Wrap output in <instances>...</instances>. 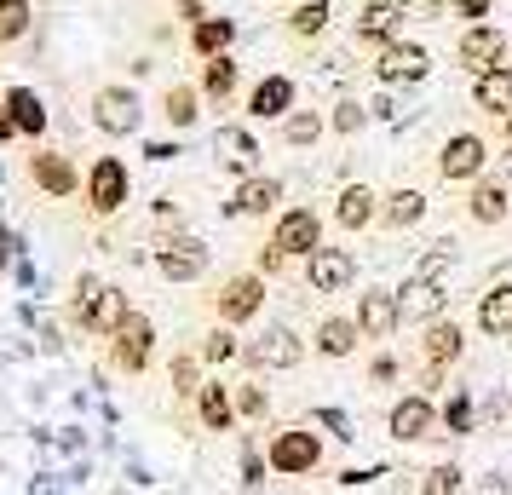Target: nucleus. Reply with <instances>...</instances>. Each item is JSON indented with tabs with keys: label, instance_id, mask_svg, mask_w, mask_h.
Returning <instances> with one entry per match:
<instances>
[{
	"label": "nucleus",
	"instance_id": "obj_1",
	"mask_svg": "<svg viewBox=\"0 0 512 495\" xmlns=\"http://www.w3.org/2000/svg\"><path fill=\"white\" fill-rule=\"evenodd\" d=\"M127 294H121L116 283H104V277H93V271H81L70 288V323L81 334H93V340H110V334L121 329V317H127Z\"/></svg>",
	"mask_w": 512,
	"mask_h": 495
},
{
	"label": "nucleus",
	"instance_id": "obj_2",
	"mask_svg": "<svg viewBox=\"0 0 512 495\" xmlns=\"http://www.w3.org/2000/svg\"><path fill=\"white\" fill-rule=\"evenodd\" d=\"M81 196H87V213H93V219H116V213L133 202V173H127V162H121V156H98V162L87 167Z\"/></svg>",
	"mask_w": 512,
	"mask_h": 495
},
{
	"label": "nucleus",
	"instance_id": "obj_3",
	"mask_svg": "<svg viewBox=\"0 0 512 495\" xmlns=\"http://www.w3.org/2000/svg\"><path fill=\"white\" fill-rule=\"evenodd\" d=\"M265 461L277 478H305V472L323 467V438L311 426H277L271 444H265Z\"/></svg>",
	"mask_w": 512,
	"mask_h": 495
},
{
	"label": "nucleus",
	"instance_id": "obj_4",
	"mask_svg": "<svg viewBox=\"0 0 512 495\" xmlns=\"http://www.w3.org/2000/svg\"><path fill=\"white\" fill-rule=\"evenodd\" d=\"M104 346H110V369H116V375H144V369L156 363V323H150L144 311H127L121 329L110 334Z\"/></svg>",
	"mask_w": 512,
	"mask_h": 495
},
{
	"label": "nucleus",
	"instance_id": "obj_5",
	"mask_svg": "<svg viewBox=\"0 0 512 495\" xmlns=\"http://www.w3.org/2000/svg\"><path fill=\"white\" fill-rule=\"evenodd\" d=\"M259 311H265V277H259V271H236V277H225L219 294H213V317H219L225 329L254 323Z\"/></svg>",
	"mask_w": 512,
	"mask_h": 495
},
{
	"label": "nucleus",
	"instance_id": "obj_6",
	"mask_svg": "<svg viewBox=\"0 0 512 495\" xmlns=\"http://www.w3.org/2000/svg\"><path fill=\"white\" fill-rule=\"evenodd\" d=\"M208 265H213V254H208V242H202V236L173 231V236L156 242V271H162L167 283H202V277H208Z\"/></svg>",
	"mask_w": 512,
	"mask_h": 495
},
{
	"label": "nucleus",
	"instance_id": "obj_7",
	"mask_svg": "<svg viewBox=\"0 0 512 495\" xmlns=\"http://www.w3.org/2000/svg\"><path fill=\"white\" fill-rule=\"evenodd\" d=\"M242 357H248V369H277V375H288V369H300L305 363V340L288 323H271V329H259L248 346H242Z\"/></svg>",
	"mask_w": 512,
	"mask_h": 495
},
{
	"label": "nucleus",
	"instance_id": "obj_8",
	"mask_svg": "<svg viewBox=\"0 0 512 495\" xmlns=\"http://www.w3.org/2000/svg\"><path fill=\"white\" fill-rule=\"evenodd\" d=\"M139 121H144V98L133 93V87L110 81V87H98L93 93V127L104 133V139H127V133H139Z\"/></svg>",
	"mask_w": 512,
	"mask_h": 495
},
{
	"label": "nucleus",
	"instance_id": "obj_9",
	"mask_svg": "<svg viewBox=\"0 0 512 495\" xmlns=\"http://www.w3.org/2000/svg\"><path fill=\"white\" fill-rule=\"evenodd\" d=\"M29 185L41 190L47 202H70V196H81V167L64 156V150H52V144H35V156H29Z\"/></svg>",
	"mask_w": 512,
	"mask_h": 495
},
{
	"label": "nucleus",
	"instance_id": "obj_10",
	"mask_svg": "<svg viewBox=\"0 0 512 495\" xmlns=\"http://www.w3.org/2000/svg\"><path fill=\"white\" fill-rule=\"evenodd\" d=\"M265 242L277 254H288V260H311L323 248V219H317V208H282Z\"/></svg>",
	"mask_w": 512,
	"mask_h": 495
},
{
	"label": "nucleus",
	"instance_id": "obj_11",
	"mask_svg": "<svg viewBox=\"0 0 512 495\" xmlns=\"http://www.w3.org/2000/svg\"><path fill=\"white\" fill-rule=\"evenodd\" d=\"M374 81L380 87H415V81H426L432 75V52L415 47V41H392V47L374 52Z\"/></svg>",
	"mask_w": 512,
	"mask_h": 495
},
{
	"label": "nucleus",
	"instance_id": "obj_12",
	"mask_svg": "<svg viewBox=\"0 0 512 495\" xmlns=\"http://www.w3.org/2000/svg\"><path fill=\"white\" fill-rule=\"evenodd\" d=\"M489 167V144L478 139V133H449L438 150V179H449V185H478Z\"/></svg>",
	"mask_w": 512,
	"mask_h": 495
},
{
	"label": "nucleus",
	"instance_id": "obj_13",
	"mask_svg": "<svg viewBox=\"0 0 512 495\" xmlns=\"http://www.w3.org/2000/svg\"><path fill=\"white\" fill-rule=\"evenodd\" d=\"M455 58H461V70H472V75L501 70V64H507V29H495V24H466L461 41H455Z\"/></svg>",
	"mask_w": 512,
	"mask_h": 495
},
{
	"label": "nucleus",
	"instance_id": "obj_14",
	"mask_svg": "<svg viewBox=\"0 0 512 495\" xmlns=\"http://www.w3.org/2000/svg\"><path fill=\"white\" fill-rule=\"evenodd\" d=\"M438 398H426V392H409V398H397L386 409V432H392L397 444H420V438H432L438 432Z\"/></svg>",
	"mask_w": 512,
	"mask_h": 495
},
{
	"label": "nucleus",
	"instance_id": "obj_15",
	"mask_svg": "<svg viewBox=\"0 0 512 495\" xmlns=\"http://www.w3.org/2000/svg\"><path fill=\"white\" fill-rule=\"evenodd\" d=\"M305 265V288L311 294H346L351 283H357V260H351V248H317L311 260H300Z\"/></svg>",
	"mask_w": 512,
	"mask_h": 495
},
{
	"label": "nucleus",
	"instance_id": "obj_16",
	"mask_svg": "<svg viewBox=\"0 0 512 495\" xmlns=\"http://www.w3.org/2000/svg\"><path fill=\"white\" fill-rule=\"evenodd\" d=\"M397 317H403V329H426V323L449 317V288L409 277V283L397 288Z\"/></svg>",
	"mask_w": 512,
	"mask_h": 495
},
{
	"label": "nucleus",
	"instance_id": "obj_17",
	"mask_svg": "<svg viewBox=\"0 0 512 495\" xmlns=\"http://www.w3.org/2000/svg\"><path fill=\"white\" fill-rule=\"evenodd\" d=\"M351 35H357V47H369V52L403 41V6H397V0H363Z\"/></svg>",
	"mask_w": 512,
	"mask_h": 495
},
{
	"label": "nucleus",
	"instance_id": "obj_18",
	"mask_svg": "<svg viewBox=\"0 0 512 495\" xmlns=\"http://www.w3.org/2000/svg\"><path fill=\"white\" fill-rule=\"evenodd\" d=\"M300 110V87L294 75H259L254 93H248V116L254 121H288Z\"/></svg>",
	"mask_w": 512,
	"mask_h": 495
},
{
	"label": "nucleus",
	"instance_id": "obj_19",
	"mask_svg": "<svg viewBox=\"0 0 512 495\" xmlns=\"http://www.w3.org/2000/svg\"><path fill=\"white\" fill-rule=\"evenodd\" d=\"M351 317H357L363 340H392V334L403 329V317H397V288H369V294H357Z\"/></svg>",
	"mask_w": 512,
	"mask_h": 495
},
{
	"label": "nucleus",
	"instance_id": "obj_20",
	"mask_svg": "<svg viewBox=\"0 0 512 495\" xmlns=\"http://www.w3.org/2000/svg\"><path fill=\"white\" fill-rule=\"evenodd\" d=\"M277 202H282V179L277 173H248V179L231 190L225 213H231V219H265V213H277Z\"/></svg>",
	"mask_w": 512,
	"mask_h": 495
},
{
	"label": "nucleus",
	"instance_id": "obj_21",
	"mask_svg": "<svg viewBox=\"0 0 512 495\" xmlns=\"http://www.w3.org/2000/svg\"><path fill=\"white\" fill-rule=\"evenodd\" d=\"M334 225H340V231H369V225H380V190L346 185L334 196Z\"/></svg>",
	"mask_w": 512,
	"mask_h": 495
},
{
	"label": "nucleus",
	"instance_id": "obj_22",
	"mask_svg": "<svg viewBox=\"0 0 512 495\" xmlns=\"http://www.w3.org/2000/svg\"><path fill=\"white\" fill-rule=\"evenodd\" d=\"M213 156H219V167H231L236 179L259 173V139L248 127H219V133H213Z\"/></svg>",
	"mask_w": 512,
	"mask_h": 495
},
{
	"label": "nucleus",
	"instance_id": "obj_23",
	"mask_svg": "<svg viewBox=\"0 0 512 495\" xmlns=\"http://www.w3.org/2000/svg\"><path fill=\"white\" fill-rule=\"evenodd\" d=\"M466 213H472V225H484V231L507 225V213H512L507 179H478V185H472V196H466Z\"/></svg>",
	"mask_w": 512,
	"mask_h": 495
},
{
	"label": "nucleus",
	"instance_id": "obj_24",
	"mask_svg": "<svg viewBox=\"0 0 512 495\" xmlns=\"http://www.w3.org/2000/svg\"><path fill=\"white\" fill-rule=\"evenodd\" d=\"M426 340H420V357L432 363V369H455L461 363V352H466V329L461 323H449V317H438V323H426Z\"/></svg>",
	"mask_w": 512,
	"mask_h": 495
},
{
	"label": "nucleus",
	"instance_id": "obj_25",
	"mask_svg": "<svg viewBox=\"0 0 512 495\" xmlns=\"http://www.w3.org/2000/svg\"><path fill=\"white\" fill-rule=\"evenodd\" d=\"M311 346H317V357L340 363V357H351L357 346H363V329H357V317H323L317 334H311Z\"/></svg>",
	"mask_w": 512,
	"mask_h": 495
},
{
	"label": "nucleus",
	"instance_id": "obj_26",
	"mask_svg": "<svg viewBox=\"0 0 512 495\" xmlns=\"http://www.w3.org/2000/svg\"><path fill=\"white\" fill-rule=\"evenodd\" d=\"M196 421H202V432H231L236 426V392L225 380H208L196 392Z\"/></svg>",
	"mask_w": 512,
	"mask_h": 495
},
{
	"label": "nucleus",
	"instance_id": "obj_27",
	"mask_svg": "<svg viewBox=\"0 0 512 495\" xmlns=\"http://www.w3.org/2000/svg\"><path fill=\"white\" fill-rule=\"evenodd\" d=\"M0 104L12 110V121H18L24 139H47V98L35 93V87H6Z\"/></svg>",
	"mask_w": 512,
	"mask_h": 495
},
{
	"label": "nucleus",
	"instance_id": "obj_28",
	"mask_svg": "<svg viewBox=\"0 0 512 495\" xmlns=\"http://www.w3.org/2000/svg\"><path fill=\"white\" fill-rule=\"evenodd\" d=\"M420 219H426V190L403 185V190H392V196H380V225H386V231H415Z\"/></svg>",
	"mask_w": 512,
	"mask_h": 495
},
{
	"label": "nucleus",
	"instance_id": "obj_29",
	"mask_svg": "<svg viewBox=\"0 0 512 495\" xmlns=\"http://www.w3.org/2000/svg\"><path fill=\"white\" fill-rule=\"evenodd\" d=\"M472 104H478L484 116H501V121L512 116V70H507V64L472 81Z\"/></svg>",
	"mask_w": 512,
	"mask_h": 495
},
{
	"label": "nucleus",
	"instance_id": "obj_30",
	"mask_svg": "<svg viewBox=\"0 0 512 495\" xmlns=\"http://www.w3.org/2000/svg\"><path fill=\"white\" fill-rule=\"evenodd\" d=\"M478 329L489 334V340H512V283H495L478 300Z\"/></svg>",
	"mask_w": 512,
	"mask_h": 495
},
{
	"label": "nucleus",
	"instance_id": "obj_31",
	"mask_svg": "<svg viewBox=\"0 0 512 495\" xmlns=\"http://www.w3.org/2000/svg\"><path fill=\"white\" fill-rule=\"evenodd\" d=\"M162 116L173 133H190L196 127V116H202V87H190V81H173L162 93Z\"/></svg>",
	"mask_w": 512,
	"mask_h": 495
},
{
	"label": "nucleus",
	"instance_id": "obj_32",
	"mask_svg": "<svg viewBox=\"0 0 512 495\" xmlns=\"http://www.w3.org/2000/svg\"><path fill=\"white\" fill-rule=\"evenodd\" d=\"M236 81H242V70H236V58L225 52V58H208V64H202V81H196V87H202V98H208V104H219V110H225V104L236 98Z\"/></svg>",
	"mask_w": 512,
	"mask_h": 495
},
{
	"label": "nucleus",
	"instance_id": "obj_33",
	"mask_svg": "<svg viewBox=\"0 0 512 495\" xmlns=\"http://www.w3.org/2000/svg\"><path fill=\"white\" fill-rule=\"evenodd\" d=\"M236 41V18H202V24L190 29V52L208 64V58H225Z\"/></svg>",
	"mask_w": 512,
	"mask_h": 495
},
{
	"label": "nucleus",
	"instance_id": "obj_34",
	"mask_svg": "<svg viewBox=\"0 0 512 495\" xmlns=\"http://www.w3.org/2000/svg\"><path fill=\"white\" fill-rule=\"evenodd\" d=\"M438 421H443V432H455V438H466V432L478 426V409H472V386H455V392L438 403Z\"/></svg>",
	"mask_w": 512,
	"mask_h": 495
},
{
	"label": "nucleus",
	"instance_id": "obj_35",
	"mask_svg": "<svg viewBox=\"0 0 512 495\" xmlns=\"http://www.w3.org/2000/svg\"><path fill=\"white\" fill-rule=\"evenodd\" d=\"M328 18H334V0H300L294 18H288V35H294V41H317L328 29Z\"/></svg>",
	"mask_w": 512,
	"mask_h": 495
},
{
	"label": "nucleus",
	"instance_id": "obj_36",
	"mask_svg": "<svg viewBox=\"0 0 512 495\" xmlns=\"http://www.w3.org/2000/svg\"><path fill=\"white\" fill-rule=\"evenodd\" d=\"M167 380H173V398L179 403H196V392L208 386V380H202V352H179L173 369H167Z\"/></svg>",
	"mask_w": 512,
	"mask_h": 495
},
{
	"label": "nucleus",
	"instance_id": "obj_37",
	"mask_svg": "<svg viewBox=\"0 0 512 495\" xmlns=\"http://www.w3.org/2000/svg\"><path fill=\"white\" fill-rule=\"evenodd\" d=\"M35 29V0H0V47H18Z\"/></svg>",
	"mask_w": 512,
	"mask_h": 495
},
{
	"label": "nucleus",
	"instance_id": "obj_38",
	"mask_svg": "<svg viewBox=\"0 0 512 495\" xmlns=\"http://www.w3.org/2000/svg\"><path fill=\"white\" fill-rule=\"evenodd\" d=\"M328 116L323 110H294V116L282 121V144H294V150H311V144L323 139Z\"/></svg>",
	"mask_w": 512,
	"mask_h": 495
},
{
	"label": "nucleus",
	"instance_id": "obj_39",
	"mask_svg": "<svg viewBox=\"0 0 512 495\" xmlns=\"http://www.w3.org/2000/svg\"><path fill=\"white\" fill-rule=\"evenodd\" d=\"M455 265H461V248H455V242H432V248L415 260L409 277H420V283H443V271H455Z\"/></svg>",
	"mask_w": 512,
	"mask_h": 495
},
{
	"label": "nucleus",
	"instance_id": "obj_40",
	"mask_svg": "<svg viewBox=\"0 0 512 495\" xmlns=\"http://www.w3.org/2000/svg\"><path fill=\"white\" fill-rule=\"evenodd\" d=\"M369 104H357V98H340V104H334V110H328V127H334V133H340V139H351V133H363V127H369Z\"/></svg>",
	"mask_w": 512,
	"mask_h": 495
},
{
	"label": "nucleus",
	"instance_id": "obj_41",
	"mask_svg": "<svg viewBox=\"0 0 512 495\" xmlns=\"http://www.w3.org/2000/svg\"><path fill=\"white\" fill-rule=\"evenodd\" d=\"M196 352H202V363H213V369H219V363H231L242 346H236V329H225V323H219V329L202 334V346H196Z\"/></svg>",
	"mask_w": 512,
	"mask_h": 495
},
{
	"label": "nucleus",
	"instance_id": "obj_42",
	"mask_svg": "<svg viewBox=\"0 0 512 495\" xmlns=\"http://www.w3.org/2000/svg\"><path fill=\"white\" fill-rule=\"evenodd\" d=\"M461 467L455 461H438L432 472H420V495H461Z\"/></svg>",
	"mask_w": 512,
	"mask_h": 495
},
{
	"label": "nucleus",
	"instance_id": "obj_43",
	"mask_svg": "<svg viewBox=\"0 0 512 495\" xmlns=\"http://www.w3.org/2000/svg\"><path fill=\"white\" fill-rule=\"evenodd\" d=\"M236 392V421H265V409H271V398H265V386H254V380H242V386H231Z\"/></svg>",
	"mask_w": 512,
	"mask_h": 495
},
{
	"label": "nucleus",
	"instance_id": "obj_44",
	"mask_svg": "<svg viewBox=\"0 0 512 495\" xmlns=\"http://www.w3.org/2000/svg\"><path fill=\"white\" fill-rule=\"evenodd\" d=\"M403 6V18H420V24H438L443 18V0H397Z\"/></svg>",
	"mask_w": 512,
	"mask_h": 495
},
{
	"label": "nucleus",
	"instance_id": "obj_45",
	"mask_svg": "<svg viewBox=\"0 0 512 495\" xmlns=\"http://www.w3.org/2000/svg\"><path fill=\"white\" fill-rule=\"evenodd\" d=\"M288 271V254H277L271 242H259V277H282Z\"/></svg>",
	"mask_w": 512,
	"mask_h": 495
},
{
	"label": "nucleus",
	"instance_id": "obj_46",
	"mask_svg": "<svg viewBox=\"0 0 512 495\" xmlns=\"http://www.w3.org/2000/svg\"><path fill=\"white\" fill-rule=\"evenodd\" d=\"M369 380H374V386H392V380H397V357L380 352V357H374V369H369Z\"/></svg>",
	"mask_w": 512,
	"mask_h": 495
},
{
	"label": "nucleus",
	"instance_id": "obj_47",
	"mask_svg": "<svg viewBox=\"0 0 512 495\" xmlns=\"http://www.w3.org/2000/svg\"><path fill=\"white\" fill-rule=\"evenodd\" d=\"M323 426L334 432V438H340V444H351V438H357V432H351V421L340 415V409H323Z\"/></svg>",
	"mask_w": 512,
	"mask_h": 495
},
{
	"label": "nucleus",
	"instance_id": "obj_48",
	"mask_svg": "<svg viewBox=\"0 0 512 495\" xmlns=\"http://www.w3.org/2000/svg\"><path fill=\"white\" fill-rule=\"evenodd\" d=\"M265 467H271V461H259L254 449L242 455V478H248V484H265Z\"/></svg>",
	"mask_w": 512,
	"mask_h": 495
},
{
	"label": "nucleus",
	"instance_id": "obj_49",
	"mask_svg": "<svg viewBox=\"0 0 512 495\" xmlns=\"http://www.w3.org/2000/svg\"><path fill=\"white\" fill-rule=\"evenodd\" d=\"M179 18H185V24L196 29L202 18H208V0H179Z\"/></svg>",
	"mask_w": 512,
	"mask_h": 495
},
{
	"label": "nucleus",
	"instance_id": "obj_50",
	"mask_svg": "<svg viewBox=\"0 0 512 495\" xmlns=\"http://www.w3.org/2000/svg\"><path fill=\"white\" fill-rule=\"evenodd\" d=\"M461 18H472V24H484V18H489V0H461Z\"/></svg>",
	"mask_w": 512,
	"mask_h": 495
},
{
	"label": "nucleus",
	"instance_id": "obj_51",
	"mask_svg": "<svg viewBox=\"0 0 512 495\" xmlns=\"http://www.w3.org/2000/svg\"><path fill=\"white\" fill-rule=\"evenodd\" d=\"M6 139H24V133H18V121H12V110L0 104V144H6Z\"/></svg>",
	"mask_w": 512,
	"mask_h": 495
},
{
	"label": "nucleus",
	"instance_id": "obj_52",
	"mask_svg": "<svg viewBox=\"0 0 512 495\" xmlns=\"http://www.w3.org/2000/svg\"><path fill=\"white\" fill-rule=\"evenodd\" d=\"M507 144H512V116H507Z\"/></svg>",
	"mask_w": 512,
	"mask_h": 495
}]
</instances>
